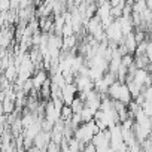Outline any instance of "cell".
I'll return each instance as SVG.
<instances>
[{
  "instance_id": "8fae6325",
  "label": "cell",
  "mask_w": 152,
  "mask_h": 152,
  "mask_svg": "<svg viewBox=\"0 0 152 152\" xmlns=\"http://www.w3.org/2000/svg\"><path fill=\"white\" fill-rule=\"evenodd\" d=\"M67 143H69V152H78V151L84 149V143L79 142L78 139H75L73 136L70 139H67Z\"/></svg>"
},
{
  "instance_id": "5bb4252c",
  "label": "cell",
  "mask_w": 152,
  "mask_h": 152,
  "mask_svg": "<svg viewBox=\"0 0 152 152\" xmlns=\"http://www.w3.org/2000/svg\"><path fill=\"white\" fill-rule=\"evenodd\" d=\"M72 107L69 106V104H63L61 106V109H60V119H63V121H69L70 119V116H72Z\"/></svg>"
},
{
  "instance_id": "3957f363",
  "label": "cell",
  "mask_w": 152,
  "mask_h": 152,
  "mask_svg": "<svg viewBox=\"0 0 152 152\" xmlns=\"http://www.w3.org/2000/svg\"><path fill=\"white\" fill-rule=\"evenodd\" d=\"M51 140V131H43L40 130L34 137H33V145L39 149V151H46V145Z\"/></svg>"
},
{
  "instance_id": "4fadbf2b",
  "label": "cell",
  "mask_w": 152,
  "mask_h": 152,
  "mask_svg": "<svg viewBox=\"0 0 152 152\" xmlns=\"http://www.w3.org/2000/svg\"><path fill=\"white\" fill-rule=\"evenodd\" d=\"M5 78L9 82H14L17 79V67L14 66V63H9V66L5 69Z\"/></svg>"
},
{
  "instance_id": "30bf717a",
  "label": "cell",
  "mask_w": 152,
  "mask_h": 152,
  "mask_svg": "<svg viewBox=\"0 0 152 152\" xmlns=\"http://www.w3.org/2000/svg\"><path fill=\"white\" fill-rule=\"evenodd\" d=\"M76 42H78V39H76V34H70V36H63V45H61V49L67 51L73 46H76Z\"/></svg>"
},
{
  "instance_id": "277c9868",
  "label": "cell",
  "mask_w": 152,
  "mask_h": 152,
  "mask_svg": "<svg viewBox=\"0 0 152 152\" xmlns=\"http://www.w3.org/2000/svg\"><path fill=\"white\" fill-rule=\"evenodd\" d=\"M110 3H109V0L107 2H103L100 5H97V11H96V15L100 18V21H106L109 17H110Z\"/></svg>"
},
{
  "instance_id": "5b68a950",
  "label": "cell",
  "mask_w": 152,
  "mask_h": 152,
  "mask_svg": "<svg viewBox=\"0 0 152 152\" xmlns=\"http://www.w3.org/2000/svg\"><path fill=\"white\" fill-rule=\"evenodd\" d=\"M12 37H14V33L12 30H8V27H2L0 28V48H8L9 43L12 42Z\"/></svg>"
},
{
  "instance_id": "8992f818",
  "label": "cell",
  "mask_w": 152,
  "mask_h": 152,
  "mask_svg": "<svg viewBox=\"0 0 152 152\" xmlns=\"http://www.w3.org/2000/svg\"><path fill=\"white\" fill-rule=\"evenodd\" d=\"M48 78V73L43 70V69H40V70H36L34 72V75H33V78H31V82H33V88H36L37 91H39V88L42 87V84L45 82V79Z\"/></svg>"
},
{
  "instance_id": "9a60e30c",
  "label": "cell",
  "mask_w": 152,
  "mask_h": 152,
  "mask_svg": "<svg viewBox=\"0 0 152 152\" xmlns=\"http://www.w3.org/2000/svg\"><path fill=\"white\" fill-rule=\"evenodd\" d=\"M70 107H72V112H81V109L84 107V100H81L79 97H75L70 103Z\"/></svg>"
},
{
  "instance_id": "7a4b0ae2",
  "label": "cell",
  "mask_w": 152,
  "mask_h": 152,
  "mask_svg": "<svg viewBox=\"0 0 152 152\" xmlns=\"http://www.w3.org/2000/svg\"><path fill=\"white\" fill-rule=\"evenodd\" d=\"M76 93H78V90H76L75 82H67V84L61 88V100H63V103L70 106L72 100L76 97Z\"/></svg>"
},
{
  "instance_id": "9c48e42d",
  "label": "cell",
  "mask_w": 152,
  "mask_h": 152,
  "mask_svg": "<svg viewBox=\"0 0 152 152\" xmlns=\"http://www.w3.org/2000/svg\"><path fill=\"white\" fill-rule=\"evenodd\" d=\"M148 73H149V72H148L146 69H136L131 81H134V82H136L137 85H140V87H145L143 84H145V79H146Z\"/></svg>"
},
{
  "instance_id": "d6986e66",
  "label": "cell",
  "mask_w": 152,
  "mask_h": 152,
  "mask_svg": "<svg viewBox=\"0 0 152 152\" xmlns=\"http://www.w3.org/2000/svg\"><path fill=\"white\" fill-rule=\"evenodd\" d=\"M46 151H49V152L60 151V143H57V142H54V140H49V143L46 145Z\"/></svg>"
},
{
  "instance_id": "ba28073f",
  "label": "cell",
  "mask_w": 152,
  "mask_h": 152,
  "mask_svg": "<svg viewBox=\"0 0 152 152\" xmlns=\"http://www.w3.org/2000/svg\"><path fill=\"white\" fill-rule=\"evenodd\" d=\"M122 43H124V46H125V49H127V52H128V54H134V49H136V45H137V42H136V39H134V34H133V31L124 36V40H122Z\"/></svg>"
},
{
  "instance_id": "e0dca14e",
  "label": "cell",
  "mask_w": 152,
  "mask_h": 152,
  "mask_svg": "<svg viewBox=\"0 0 152 152\" xmlns=\"http://www.w3.org/2000/svg\"><path fill=\"white\" fill-rule=\"evenodd\" d=\"M31 88H33V82H31V78H28V79H26V81L23 82V87H21V90H23L26 94H28Z\"/></svg>"
},
{
  "instance_id": "6da1fadb",
  "label": "cell",
  "mask_w": 152,
  "mask_h": 152,
  "mask_svg": "<svg viewBox=\"0 0 152 152\" xmlns=\"http://www.w3.org/2000/svg\"><path fill=\"white\" fill-rule=\"evenodd\" d=\"M109 139H110L109 128H104V130H99L91 137V142L94 143L97 152H104V151H110L109 149Z\"/></svg>"
},
{
  "instance_id": "7c38bea8",
  "label": "cell",
  "mask_w": 152,
  "mask_h": 152,
  "mask_svg": "<svg viewBox=\"0 0 152 152\" xmlns=\"http://www.w3.org/2000/svg\"><path fill=\"white\" fill-rule=\"evenodd\" d=\"M94 112H96V109H93V107H88V106H85L84 104V107L81 109V118H82V122H88V121H93V116H94Z\"/></svg>"
},
{
  "instance_id": "ac0fdd59",
  "label": "cell",
  "mask_w": 152,
  "mask_h": 152,
  "mask_svg": "<svg viewBox=\"0 0 152 152\" xmlns=\"http://www.w3.org/2000/svg\"><path fill=\"white\" fill-rule=\"evenodd\" d=\"M11 0H0V12H9Z\"/></svg>"
},
{
  "instance_id": "2e32d148",
  "label": "cell",
  "mask_w": 152,
  "mask_h": 152,
  "mask_svg": "<svg viewBox=\"0 0 152 152\" xmlns=\"http://www.w3.org/2000/svg\"><path fill=\"white\" fill-rule=\"evenodd\" d=\"M140 109L143 110L146 116H152V100H143V103L140 104Z\"/></svg>"
},
{
  "instance_id": "52a82bcc",
  "label": "cell",
  "mask_w": 152,
  "mask_h": 152,
  "mask_svg": "<svg viewBox=\"0 0 152 152\" xmlns=\"http://www.w3.org/2000/svg\"><path fill=\"white\" fill-rule=\"evenodd\" d=\"M118 21H119V26H121V31H122V34L125 36V34H128V33H131L133 30H134V27H133V23H131V17L128 15V17H125V15H121L119 18H118Z\"/></svg>"
}]
</instances>
